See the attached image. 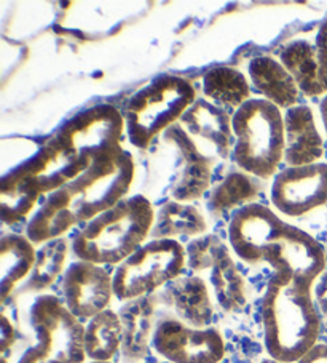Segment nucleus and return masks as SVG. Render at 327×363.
Wrapping results in <instances>:
<instances>
[{
    "mask_svg": "<svg viewBox=\"0 0 327 363\" xmlns=\"http://www.w3.org/2000/svg\"><path fill=\"white\" fill-rule=\"evenodd\" d=\"M0 363H8V362H7V359H2L0 360Z\"/></svg>",
    "mask_w": 327,
    "mask_h": 363,
    "instance_id": "nucleus-35",
    "label": "nucleus"
},
{
    "mask_svg": "<svg viewBox=\"0 0 327 363\" xmlns=\"http://www.w3.org/2000/svg\"><path fill=\"white\" fill-rule=\"evenodd\" d=\"M205 95L216 103V106L238 111L251 98V89L248 79L238 69L229 66L212 67L205 72L203 80Z\"/></svg>",
    "mask_w": 327,
    "mask_h": 363,
    "instance_id": "nucleus-23",
    "label": "nucleus"
},
{
    "mask_svg": "<svg viewBox=\"0 0 327 363\" xmlns=\"http://www.w3.org/2000/svg\"><path fill=\"white\" fill-rule=\"evenodd\" d=\"M287 167L318 164L324 155V141L314 122L313 111L308 106H294L285 116Z\"/></svg>",
    "mask_w": 327,
    "mask_h": 363,
    "instance_id": "nucleus-17",
    "label": "nucleus"
},
{
    "mask_svg": "<svg viewBox=\"0 0 327 363\" xmlns=\"http://www.w3.org/2000/svg\"><path fill=\"white\" fill-rule=\"evenodd\" d=\"M35 344L16 363H85V325L53 295H40L29 312Z\"/></svg>",
    "mask_w": 327,
    "mask_h": 363,
    "instance_id": "nucleus-8",
    "label": "nucleus"
},
{
    "mask_svg": "<svg viewBox=\"0 0 327 363\" xmlns=\"http://www.w3.org/2000/svg\"><path fill=\"white\" fill-rule=\"evenodd\" d=\"M165 140L178 149L182 159V172L171 196L176 202H190L203 196L211 184V159L200 151L185 130L176 123L165 131Z\"/></svg>",
    "mask_w": 327,
    "mask_h": 363,
    "instance_id": "nucleus-16",
    "label": "nucleus"
},
{
    "mask_svg": "<svg viewBox=\"0 0 327 363\" xmlns=\"http://www.w3.org/2000/svg\"><path fill=\"white\" fill-rule=\"evenodd\" d=\"M123 325L120 315L105 309L85 325V352L91 362H110L122 349Z\"/></svg>",
    "mask_w": 327,
    "mask_h": 363,
    "instance_id": "nucleus-22",
    "label": "nucleus"
},
{
    "mask_svg": "<svg viewBox=\"0 0 327 363\" xmlns=\"http://www.w3.org/2000/svg\"><path fill=\"white\" fill-rule=\"evenodd\" d=\"M314 52H316V62L319 80L324 91L327 93V21L321 24V28L314 40Z\"/></svg>",
    "mask_w": 327,
    "mask_h": 363,
    "instance_id": "nucleus-28",
    "label": "nucleus"
},
{
    "mask_svg": "<svg viewBox=\"0 0 327 363\" xmlns=\"http://www.w3.org/2000/svg\"><path fill=\"white\" fill-rule=\"evenodd\" d=\"M229 242L234 253L248 264H268L276 275L291 277L311 290L326 269L321 243L305 230L292 226L260 203L236 210L229 223Z\"/></svg>",
    "mask_w": 327,
    "mask_h": 363,
    "instance_id": "nucleus-1",
    "label": "nucleus"
},
{
    "mask_svg": "<svg viewBox=\"0 0 327 363\" xmlns=\"http://www.w3.org/2000/svg\"><path fill=\"white\" fill-rule=\"evenodd\" d=\"M152 347L171 363H221L225 342L216 328H195L180 318L165 317L156 323Z\"/></svg>",
    "mask_w": 327,
    "mask_h": 363,
    "instance_id": "nucleus-11",
    "label": "nucleus"
},
{
    "mask_svg": "<svg viewBox=\"0 0 327 363\" xmlns=\"http://www.w3.org/2000/svg\"><path fill=\"white\" fill-rule=\"evenodd\" d=\"M16 340V331L13 323L10 322V318L2 314V318H0V350L2 354L7 352V350L13 346Z\"/></svg>",
    "mask_w": 327,
    "mask_h": 363,
    "instance_id": "nucleus-29",
    "label": "nucleus"
},
{
    "mask_svg": "<svg viewBox=\"0 0 327 363\" xmlns=\"http://www.w3.org/2000/svg\"><path fill=\"white\" fill-rule=\"evenodd\" d=\"M69 252V242L64 237L43 243L39 252L33 272L24 284V291H42L54 284L64 271Z\"/></svg>",
    "mask_w": 327,
    "mask_h": 363,
    "instance_id": "nucleus-26",
    "label": "nucleus"
},
{
    "mask_svg": "<svg viewBox=\"0 0 327 363\" xmlns=\"http://www.w3.org/2000/svg\"><path fill=\"white\" fill-rule=\"evenodd\" d=\"M37 250L28 237L7 234L0 242V299L2 303L13 293L16 285L29 277L35 266Z\"/></svg>",
    "mask_w": 327,
    "mask_h": 363,
    "instance_id": "nucleus-20",
    "label": "nucleus"
},
{
    "mask_svg": "<svg viewBox=\"0 0 327 363\" xmlns=\"http://www.w3.org/2000/svg\"><path fill=\"white\" fill-rule=\"evenodd\" d=\"M169 296L184 323L195 328H207L212 320V303L206 281L193 277H179L169 284Z\"/></svg>",
    "mask_w": 327,
    "mask_h": 363,
    "instance_id": "nucleus-21",
    "label": "nucleus"
},
{
    "mask_svg": "<svg viewBox=\"0 0 327 363\" xmlns=\"http://www.w3.org/2000/svg\"><path fill=\"white\" fill-rule=\"evenodd\" d=\"M251 82L259 90L263 99L276 108L291 109L299 101V86L281 61L259 56L249 62Z\"/></svg>",
    "mask_w": 327,
    "mask_h": 363,
    "instance_id": "nucleus-19",
    "label": "nucleus"
},
{
    "mask_svg": "<svg viewBox=\"0 0 327 363\" xmlns=\"http://www.w3.org/2000/svg\"><path fill=\"white\" fill-rule=\"evenodd\" d=\"M134 179V160L123 151L93 162L61 189L50 194L26 229L34 245L64 235L80 223H90L125 200Z\"/></svg>",
    "mask_w": 327,
    "mask_h": 363,
    "instance_id": "nucleus-2",
    "label": "nucleus"
},
{
    "mask_svg": "<svg viewBox=\"0 0 327 363\" xmlns=\"http://www.w3.org/2000/svg\"><path fill=\"white\" fill-rule=\"evenodd\" d=\"M280 60L294 77L302 93H305L306 96L326 95L319 80L316 52L313 43L308 40H294L282 48Z\"/></svg>",
    "mask_w": 327,
    "mask_h": 363,
    "instance_id": "nucleus-25",
    "label": "nucleus"
},
{
    "mask_svg": "<svg viewBox=\"0 0 327 363\" xmlns=\"http://www.w3.org/2000/svg\"><path fill=\"white\" fill-rule=\"evenodd\" d=\"M187 264L195 272L211 269V284L219 304L236 312L246 304V284L230 250L217 235H201L187 247Z\"/></svg>",
    "mask_w": 327,
    "mask_h": 363,
    "instance_id": "nucleus-12",
    "label": "nucleus"
},
{
    "mask_svg": "<svg viewBox=\"0 0 327 363\" xmlns=\"http://www.w3.org/2000/svg\"><path fill=\"white\" fill-rule=\"evenodd\" d=\"M319 112H321V118H323L324 130H326V133H327V95L323 98V101H321Z\"/></svg>",
    "mask_w": 327,
    "mask_h": 363,
    "instance_id": "nucleus-32",
    "label": "nucleus"
},
{
    "mask_svg": "<svg viewBox=\"0 0 327 363\" xmlns=\"http://www.w3.org/2000/svg\"><path fill=\"white\" fill-rule=\"evenodd\" d=\"M260 363H281L278 360H273V359H268V360H262Z\"/></svg>",
    "mask_w": 327,
    "mask_h": 363,
    "instance_id": "nucleus-33",
    "label": "nucleus"
},
{
    "mask_svg": "<svg viewBox=\"0 0 327 363\" xmlns=\"http://www.w3.org/2000/svg\"><path fill=\"white\" fill-rule=\"evenodd\" d=\"M64 306L79 320H90L109 309L114 295V280L103 266L75 261L62 277Z\"/></svg>",
    "mask_w": 327,
    "mask_h": 363,
    "instance_id": "nucleus-14",
    "label": "nucleus"
},
{
    "mask_svg": "<svg viewBox=\"0 0 327 363\" xmlns=\"http://www.w3.org/2000/svg\"><path fill=\"white\" fill-rule=\"evenodd\" d=\"M327 202V164L287 167L275 177L272 203L286 216H304Z\"/></svg>",
    "mask_w": 327,
    "mask_h": 363,
    "instance_id": "nucleus-13",
    "label": "nucleus"
},
{
    "mask_svg": "<svg viewBox=\"0 0 327 363\" xmlns=\"http://www.w3.org/2000/svg\"><path fill=\"white\" fill-rule=\"evenodd\" d=\"M297 363H327V344H314Z\"/></svg>",
    "mask_w": 327,
    "mask_h": 363,
    "instance_id": "nucleus-31",
    "label": "nucleus"
},
{
    "mask_svg": "<svg viewBox=\"0 0 327 363\" xmlns=\"http://www.w3.org/2000/svg\"><path fill=\"white\" fill-rule=\"evenodd\" d=\"M156 213L144 196L122 200L114 208L86 223L72 239L79 261L93 264H122L152 234Z\"/></svg>",
    "mask_w": 327,
    "mask_h": 363,
    "instance_id": "nucleus-4",
    "label": "nucleus"
},
{
    "mask_svg": "<svg viewBox=\"0 0 327 363\" xmlns=\"http://www.w3.org/2000/svg\"><path fill=\"white\" fill-rule=\"evenodd\" d=\"M180 127L192 138L197 147L206 157L211 154L217 159H227L235 146L234 125L227 111L214 103L195 101L180 118Z\"/></svg>",
    "mask_w": 327,
    "mask_h": 363,
    "instance_id": "nucleus-15",
    "label": "nucleus"
},
{
    "mask_svg": "<svg viewBox=\"0 0 327 363\" xmlns=\"http://www.w3.org/2000/svg\"><path fill=\"white\" fill-rule=\"evenodd\" d=\"M207 229L205 216L198 208L184 202H166L156 211L152 239H173L178 235L197 237L203 235Z\"/></svg>",
    "mask_w": 327,
    "mask_h": 363,
    "instance_id": "nucleus-24",
    "label": "nucleus"
},
{
    "mask_svg": "<svg viewBox=\"0 0 327 363\" xmlns=\"http://www.w3.org/2000/svg\"><path fill=\"white\" fill-rule=\"evenodd\" d=\"M234 159L243 172L256 178H272L285 160V116L267 99L253 98L231 117Z\"/></svg>",
    "mask_w": 327,
    "mask_h": 363,
    "instance_id": "nucleus-6",
    "label": "nucleus"
},
{
    "mask_svg": "<svg viewBox=\"0 0 327 363\" xmlns=\"http://www.w3.org/2000/svg\"><path fill=\"white\" fill-rule=\"evenodd\" d=\"M257 194H259V189L248 174L240 172L230 173L212 191L210 208L216 215H224L235 208L240 210L243 206L254 203L253 200L257 197Z\"/></svg>",
    "mask_w": 327,
    "mask_h": 363,
    "instance_id": "nucleus-27",
    "label": "nucleus"
},
{
    "mask_svg": "<svg viewBox=\"0 0 327 363\" xmlns=\"http://www.w3.org/2000/svg\"><path fill=\"white\" fill-rule=\"evenodd\" d=\"M197 101L195 86L179 76H161L134 93L125 109L130 141L146 149L155 136L174 127Z\"/></svg>",
    "mask_w": 327,
    "mask_h": 363,
    "instance_id": "nucleus-7",
    "label": "nucleus"
},
{
    "mask_svg": "<svg viewBox=\"0 0 327 363\" xmlns=\"http://www.w3.org/2000/svg\"><path fill=\"white\" fill-rule=\"evenodd\" d=\"M90 363H112V362H90Z\"/></svg>",
    "mask_w": 327,
    "mask_h": 363,
    "instance_id": "nucleus-34",
    "label": "nucleus"
},
{
    "mask_svg": "<svg viewBox=\"0 0 327 363\" xmlns=\"http://www.w3.org/2000/svg\"><path fill=\"white\" fill-rule=\"evenodd\" d=\"M263 344L270 359L297 363L318 344L321 318L311 290L273 274L262 299Z\"/></svg>",
    "mask_w": 327,
    "mask_h": 363,
    "instance_id": "nucleus-3",
    "label": "nucleus"
},
{
    "mask_svg": "<svg viewBox=\"0 0 327 363\" xmlns=\"http://www.w3.org/2000/svg\"><path fill=\"white\" fill-rule=\"evenodd\" d=\"M187 250L174 239H152L118 264L112 280L118 301L150 296L163 285L180 277Z\"/></svg>",
    "mask_w": 327,
    "mask_h": 363,
    "instance_id": "nucleus-9",
    "label": "nucleus"
},
{
    "mask_svg": "<svg viewBox=\"0 0 327 363\" xmlns=\"http://www.w3.org/2000/svg\"><path fill=\"white\" fill-rule=\"evenodd\" d=\"M125 117L110 104H99L67 121L54 140L75 157L93 162L123 152Z\"/></svg>",
    "mask_w": 327,
    "mask_h": 363,
    "instance_id": "nucleus-10",
    "label": "nucleus"
},
{
    "mask_svg": "<svg viewBox=\"0 0 327 363\" xmlns=\"http://www.w3.org/2000/svg\"><path fill=\"white\" fill-rule=\"evenodd\" d=\"M91 164L75 157L54 140L34 157L4 174L0 183V210L5 224L21 221L35 208L43 194H53L80 177Z\"/></svg>",
    "mask_w": 327,
    "mask_h": 363,
    "instance_id": "nucleus-5",
    "label": "nucleus"
},
{
    "mask_svg": "<svg viewBox=\"0 0 327 363\" xmlns=\"http://www.w3.org/2000/svg\"><path fill=\"white\" fill-rule=\"evenodd\" d=\"M314 298H316L318 308L327 315V272L324 271L319 275V279L314 281Z\"/></svg>",
    "mask_w": 327,
    "mask_h": 363,
    "instance_id": "nucleus-30",
    "label": "nucleus"
},
{
    "mask_svg": "<svg viewBox=\"0 0 327 363\" xmlns=\"http://www.w3.org/2000/svg\"><path fill=\"white\" fill-rule=\"evenodd\" d=\"M154 296L133 299L118 312L123 325L122 352L127 360H142L149 354V346L154 337Z\"/></svg>",
    "mask_w": 327,
    "mask_h": 363,
    "instance_id": "nucleus-18",
    "label": "nucleus"
}]
</instances>
